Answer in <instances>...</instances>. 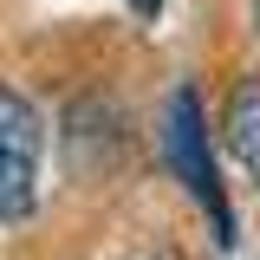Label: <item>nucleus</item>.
Returning a JSON list of instances; mask_svg holds the SVG:
<instances>
[{
	"mask_svg": "<svg viewBox=\"0 0 260 260\" xmlns=\"http://www.w3.org/2000/svg\"><path fill=\"white\" fill-rule=\"evenodd\" d=\"M39 202V111L0 85V221H20Z\"/></svg>",
	"mask_w": 260,
	"mask_h": 260,
	"instance_id": "obj_1",
	"label": "nucleus"
},
{
	"mask_svg": "<svg viewBox=\"0 0 260 260\" xmlns=\"http://www.w3.org/2000/svg\"><path fill=\"white\" fill-rule=\"evenodd\" d=\"M169 156H176V169L202 189L208 215L221 221V195H215V169H208V150H202V111H195V91H176V98H169Z\"/></svg>",
	"mask_w": 260,
	"mask_h": 260,
	"instance_id": "obj_2",
	"label": "nucleus"
},
{
	"mask_svg": "<svg viewBox=\"0 0 260 260\" xmlns=\"http://www.w3.org/2000/svg\"><path fill=\"white\" fill-rule=\"evenodd\" d=\"M228 150L241 156V169L260 182V78H247L228 98Z\"/></svg>",
	"mask_w": 260,
	"mask_h": 260,
	"instance_id": "obj_3",
	"label": "nucleus"
},
{
	"mask_svg": "<svg viewBox=\"0 0 260 260\" xmlns=\"http://www.w3.org/2000/svg\"><path fill=\"white\" fill-rule=\"evenodd\" d=\"M130 7H137L143 20H156V13H162V0H130Z\"/></svg>",
	"mask_w": 260,
	"mask_h": 260,
	"instance_id": "obj_4",
	"label": "nucleus"
},
{
	"mask_svg": "<svg viewBox=\"0 0 260 260\" xmlns=\"http://www.w3.org/2000/svg\"><path fill=\"white\" fill-rule=\"evenodd\" d=\"M254 26H260V0H254Z\"/></svg>",
	"mask_w": 260,
	"mask_h": 260,
	"instance_id": "obj_5",
	"label": "nucleus"
}]
</instances>
